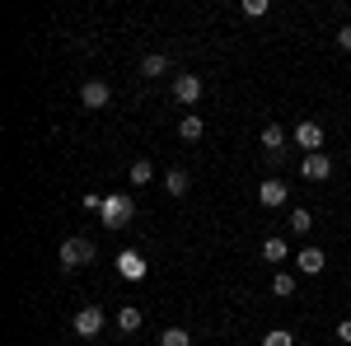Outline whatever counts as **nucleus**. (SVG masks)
<instances>
[{"label":"nucleus","mask_w":351,"mask_h":346,"mask_svg":"<svg viewBox=\"0 0 351 346\" xmlns=\"http://www.w3.org/2000/svg\"><path fill=\"white\" fill-rule=\"evenodd\" d=\"M99 215H104V225H108V230H127V225H132V215H136L132 192H108Z\"/></svg>","instance_id":"obj_1"},{"label":"nucleus","mask_w":351,"mask_h":346,"mask_svg":"<svg viewBox=\"0 0 351 346\" xmlns=\"http://www.w3.org/2000/svg\"><path fill=\"white\" fill-rule=\"evenodd\" d=\"M56 258H61V267H66V271H75V267L94 262V243H89V239H66Z\"/></svg>","instance_id":"obj_2"},{"label":"nucleus","mask_w":351,"mask_h":346,"mask_svg":"<svg viewBox=\"0 0 351 346\" xmlns=\"http://www.w3.org/2000/svg\"><path fill=\"white\" fill-rule=\"evenodd\" d=\"M291 140H295L304 155H319V150H324V127H319V122H300L295 132H291Z\"/></svg>","instance_id":"obj_3"},{"label":"nucleus","mask_w":351,"mask_h":346,"mask_svg":"<svg viewBox=\"0 0 351 346\" xmlns=\"http://www.w3.org/2000/svg\"><path fill=\"white\" fill-rule=\"evenodd\" d=\"M104 332V309L99 304H84L75 314V337H99Z\"/></svg>","instance_id":"obj_4"},{"label":"nucleus","mask_w":351,"mask_h":346,"mask_svg":"<svg viewBox=\"0 0 351 346\" xmlns=\"http://www.w3.org/2000/svg\"><path fill=\"white\" fill-rule=\"evenodd\" d=\"M117 271H122L127 281H141V276L150 271V262H145V258H141L136 248H127V253H117Z\"/></svg>","instance_id":"obj_5"},{"label":"nucleus","mask_w":351,"mask_h":346,"mask_svg":"<svg viewBox=\"0 0 351 346\" xmlns=\"http://www.w3.org/2000/svg\"><path fill=\"white\" fill-rule=\"evenodd\" d=\"M300 173H304L309 183H324L328 173H332V160H328L324 150H319V155H304V164H300Z\"/></svg>","instance_id":"obj_6"},{"label":"nucleus","mask_w":351,"mask_h":346,"mask_svg":"<svg viewBox=\"0 0 351 346\" xmlns=\"http://www.w3.org/2000/svg\"><path fill=\"white\" fill-rule=\"evenodd\" d=\"M286 197H291V192H286V183H281V178H267V183L258 187V201H263V206H286Z\"/></svg>","instance_id":"obj_7"},{"label":"nucleus","mask_w":351,"mask_h":346,"mask_svg":"<svg viewBox=\"0 0 351 346\" xmlns=\"http://www.w3.org/2000/svg\"><path fill=\"white\" fill-rule=\"evenodd\" d=\"M173 99H178V103H197V99H202V80H197V75H178V80H173Z\"/></svg>","instance_id":"obj_8"},{"label":"nucleus","mask_w":351,"mask_h":346,"mask_svg":"<svg viewBox=\"0 0 351 346\" xmlns=\"http://www.w3.org/2000/svg\"><path fill=\"white\" fill-rule=\"evenodd\" d=\"M80 99H84V108H104L112 99V89L104 80H84V89H80Z\"/></svg>","instance_id":"obj_9"},{"label":"nucleus","mask_w":351,"mask_h":346,"mask_svg":"<svg viewBox=\"0 0 351 346\" xmlns=\"http://www.w3.org/2000/svg\"><path fill=\"white\" fill-rule=\"evenodd\" d=\"M295 267H300V271H304V276H319V271H324V267H328L324 248H304V253H300V258H295Z\"/></svg>","instance_id":"obj_10"},{"label":"nucleus","mask_w":351,"mask_h":346,"mask_svg":"<svg viewBox=\"0 0 351 346\" xmlns=\"http://www.w3.org/2000/svg\"><path fill=\"white\" fill-rule=\"evenodd\" d=\"M164 71H169V56H164V52H150V56H141V75H145V80H160Z\"/></svg>","instance_id":"obj_11"},{"label":"nucleus","mask_w":351,"mask_h":346,"mask_svg":"<svg viewBox=\"0 0 351 346\" xmlns=\"http://www.w3.org/2000/svg\"><path fill=\"white\" fill-rule=\"evenodd\" d=\"M263 150H267V155H276V150H286V132H281L276 122H267V127H263Z\"/></svg>","instance_id":"obj_12"},{"label":"nucleus","mask_w":351,"mask_h":346,"mask_svg":"<svg viewBox=\"0 0 351 346\" xmlns=\"http://www.w3.org/2000/svg\"><path fill=\"white\" fill-rule=\"evenodd\" d=\"M164 192H169V197H183V192H188V173H183V169H169V173H164Z\"/></svg>","instance_id":"obj_13"},{"label":"nucleus","mask_w":351,"mask_h":346,"mask_svg":"<svg viewBox=\"0 0 351 346\" xmlns=\"http://www.w3.org/2000/svg\"><path fill=\"white\" fill-rule=\"evenodd\" d=\"M286 239H263V262H286Z\"/></svg>","instance_id":"obj_14"},{"label":"nucleus","mask_w":351,"mask_h":346,"mask_svg":"<svg viewBox=\"0 0 351 346\" xmlns=\"http://www.w3.org/2000/svg\"><path fill=\"white\" fill-rule=\"evenodd\" d=\"M202 132H206V127H202V117H197V112H188V117L178 122V136H183V140H202Z\"/></svg>","instance_id":"obj_15"},{"label":"nucleus","mask_w":351,"mask_h":346,"mask_svg":"<svg viewBox=\"0 0 351 346\" xmlns=\"http://www.w3.org/2000/svg\"><path fill=\"white\" fill-rule=\"evenodd\" d=\"M117 328H122V332H136V328H141V309H136V304H122V309H117Z\"/></svg>","instance_id":"obj_16"},{"label":"nucleus","mask_w":351,"mask_h":346,"mask_svg":"<svg viewBox=\"0 0 351 346\" xmlns=\"http://www.w3.org/2000/svg\"><path fill=\"white\" fill-rule=\"evenodd\" d=\"M309 230H314V215L304 211V206H300V211H291V234H309Z\"/></svg>","instance_id":"obj_17"},{"label":"nucleus","mask_w":351,"mask_h":346,"mask_svg":"<svg viewBox=\"0 0 351 346\" xmlns=\"http://www.w3.org/2000/svg\"><path fill=\"white\" fill-rule=\"evenodd\" d=\"M150 178H155V164H150V160H136V164H132V183L145 187Z\"/></svg>","instance_id":"obj_18"},{"label":"nucleus","mask_w":351,"mask_h":346,"mask_svg":"<svg viewBox=\"0 0 351 346\" xmlns=\"http://www.w3.org/2000/svg\"><path fill=\"white\" fill-rule=\"evenodd\" d=\"M160 346H192V332H183V328H169L160 337Z\"/></svg>","instance_id":"obj_19"},{"label":"nucleus","mask_w":351,"mask_h":346,"mask_svg":"<svg viewBox=\"0 0 351 346\" xmlns=\"http://www.w3.org/2000/svg\"><path fill=\"white\" fill-rule=\"evenodd\" d=\"M263 346H295V337H291L286 328H271L267 337H263Z\"/></svg>","instance_id":"obj_20"},{"label":"nucleus","mask_w":351,"mask_h":346,"mask_svg":"<svg viewBox=\"0 0 351 346\" xmlns=\"http://www.w3.org/2000/svg\"><path fill=\"white\" fill-rule=\"evenodd\" d=\"M271 291H276V295H295V276H291V271H276Z\"/></svg>","instance_id":"obj_21"},{"label":"nucleus","mask_w":351,"mask_h":346,"mask_svg":"<svg viewBox=\"0 0 351 346\" xmlns=\"http://www.w3.org/2000/svg\"><path fill=\"white\" fill-rule=\"evenodd\" d=\"M239 10L248 14V19H258V14H267V0H243Z\"/></svg>","instance_id":"obj_22"},{"label":"nucleus","mask_w":351,"mask_h":346,"mask_svg":"<svg viewBox=\"0 0 351 346\" xmlns=\"http://www.w3.org/2000/svg\"><path fill=\"white\" fill-rule=\"evenodd\" d=\"M337 47H342V52H351V24L337 28Z\"/></svg>","instance_id":"obj_23"},{"label":"nucleus","mask_w":351,"mask_h":346,"mask_svg":"<svg viewBox=\"0 0 351 346\" xmlns=\"http://www.w3.org/2000/svg\"><path fill=\"white\" fill-rule=\"evenodd\" d=\"M337 342H347V346H351V319L337 323Z\"/></svg>","instance_id":"obj_24"}]
</instances>
